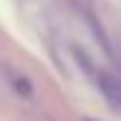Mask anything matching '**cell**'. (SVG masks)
<instances>
[{"mask_svg":"<svg viewBox=\"0 0 121 121\" xmlns=\"http://www.w3.org/2000/svg\"><path fill=\"white\" fill-rule=\"evenodd\" d=\"M94 82H96L99 91L109 99V104L121 109V84L119 82L114 79L111 74H106V72H94Z\"/></svg>","mask_w":121,"mask_h":121,"instance_id":"1","label":"cell"}]
</instances>
